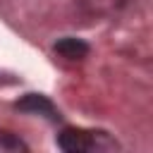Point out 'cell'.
<instances>
[{
    "instance_id": "3957f363",
    "label": "cell",
    "mask_w": 153,
    "mask_h": 153,
    "mask_svg": "<svg viewBox=\"0 0 153 153\" xmlns=\"http://www.w3.org/2000/svg\"><path fill=\"white\" fill-rule=\"evenodd\" d=\"M55 53H60L65 60H84L88 55V43L74 36H65L55 43Z\"/></svg>"
},
{
    "instance_id": "7a4b0ae2",
    "label": "cell",
    "mask_w": 153,
    "mask_h": 153,
    "mask_svg": "<svg viewBox=\"0 0 153 153\" xmlns=\"http://www.w3.org/2000/svg\"><path fill=\"white\" fill-rule=\"evenodd\" d=\"M14 108H17V110H24V112H38V115H45L48 120H57V117H60L57 110H55V105H53L45 96H38V93H29V96H24L22 100H17Z\"/></svg>"
},
{
    "instance_id": "6da1fadb",
    "label": "cell",
    "mask_w": 153,
    "mask_h": 153,
    "mask_svg": "<svg viewBox=\"0 0 153 153\" xmlns=\"http://www.w3.org/2000/svg\"><path fill=\"white\" fill-rule=\"evenodd\" d=\"M57 146L67 153H88V151H108L115 148L117 143L105 134V131H93V129H81V127H67L57 136Z\"/></svg>"
},
{
    "instance_id": "277c9868",
    "label": "cell",
    "mask_w": 153,
    "mask_h": 153,
    "mask_svg": "<svg viewBox=\"0 0 153 153\" xmlns=\"http://www.w3.org/2000/svg\"><path fill=\"white\" fill-rule=\"evenodd\" d=\"M26 148L29 146L19 136H14L10 131H0V153H19V151H26Z\"/></svg>"
}]
</instances>
